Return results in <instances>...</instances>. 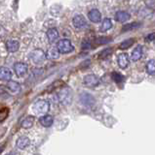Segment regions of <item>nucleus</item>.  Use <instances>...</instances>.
<instances>
[{"mask_svg": "<svg viewBox=\"0 0 155 155\" xmlns=\"http://www.w3.org/2000/svg\"><path fill=\"white\" fill-rule=\"evenodd\" d=\"M58 100L64 106H69L72 102V92L69 87H64L60 89L57 93Z\"/></svg>", "mask_w": 155, "mask_h": 155, "instance_id": "f257e3e1", "label": "nucleus"}, {"mask_svg": "<svg viewBox=\"0 0 155 155\" xmlns=\"http://www.w3.org/2000/svg\"><path fill=\"white\" fill-rule=\"evenodd\" d=\"M32 111L35 114H44L50 110V103L47 100H38L31 107Z\"/></svg>", "mask_w": 155, "mask_h": 155, "instance_id": "f03ea898", "label": "nucleus"}, {"mask_svg": "<svg viewBox=\"0 0 155 155\" xmlns=\"http://www.w3.org/2000/svg\"><path fill=\"white\" fill-rule=\"evenodd\" d=\"M57 48L60 53H69L74 50V47L72 46V44L67 39H62L60 40L57 44Z\"/></svg>", "mask_w": 155, "mask_h": 155, "instance_id": "7ed1b4c3", "label": "nucleus"}, {"mask_svg": "<svg viewBox=\"0 0 155 155\" xmlns=\"http://www.w3.org/2000/svg\"><path fill=\"white\" fill-rule=\"evenodd\" d=\"M30 58L33 63H35V64H41V63H43L45 61L46 54L42 50L37 48V50H34L30 53Z\"/></svg>", "mask_w": 155, "mask_h": 155, "instance_id": "20e7f679", "label": "nucleus"}, {"mask_svg": "<svg viewBox=\"0 0 155 155\" xmlns=\"http://www.w3.org/2000/svg\"><path fill=\"white\" fill-rule=\"evenodd\" d=\"M83 81H84V84L88 87H96L100 84V79L96 75H93V74L85 76Z\"/></svg>", "mask_w": 155, "mask_h": 155, "instance_id": "39448f33", "label": "nucleus"}, {"mask_svg": "<svg viewBox=\"0 0 155 155\" xmlns=\"http://www.w3.org/2000/svg\"><path fill=\"white\" fill-rule=\"evenodd\" d=\"M72 24H73V26L75 28L82 29V28L86 27L87 21L82 15H76V16L73 17V18H72Z\"/></svg>", "mask_w": 155, "mask_h": 155, "instance_id": "423d86ee", "label": "nucleus"}, {"mask_svg": "<svg viewBox=\"0 0 155 155\" xmlns=\"http://www.w3.org/2000/svg\"><path fill=\"white\" fill-rule=\"evenodd\" d=\"M14 70L18 77H23L26 75V73L28 71V67L26 63L23 62H18L14 65Z\"/></svg>", "mask_w": 155, "mask_h": 155, "instance_id": "0eeeda50", "label": "nucleus"}, {"mask_svg": "<svg viewBox=\"0 0 155 155\" xmlns=\"http://www.w3.org/2000/svg\"><path fill=\"white\" fill-rule=\"evenodd\" d=\"M80 102L85 106L91 107L95 104V98L89 93H82L80 95Z\"/></svg>", "mask_w": 155, "mask_h": 155, "instance_id": "6e6552de", "label": "nucleus"}, {"mask_svg": "<svg viewBox=\"0 0 155 155\" xmlns=\"http://www.w3.org/2000/svg\"><path fill=\"white\" fill-rule=\"evenodd\" d=\"M46 36H47V39L49 43H55L58 38H59V31L57 30V28L55 27H52V28H49L46 32Z\"/></svg>", "mask_w": 155, "mask_h": 155, "instance_id": "1a4fd4ad", "label": "nucleus"}, {"mask_svg": "<svg viewBox=\"0 0 155 155\" xmlns=\"http://www.w3.org/2000/svg\"><path fill=\"white\" fill-rule=\"evenodd\" d=\"M88 18L92 22L98 23L101 21V14L99 10L97 9H92L88 13Z\"/></svg>", "mask_w": 155, "mask_h": 155, "instance_id": "9d476101", "label": "nucleus"}, {"mask_svg": "<svg viewBox=\"0 0 155 155\" xmlns=\"http://www.w3.org/2000/svg\"><path fill=\"white\" fill-rule=\"evenodd\" d=\"M117 62L120 68L125 69L129 65V55L127 53H120L117 57Z\"/></svg>", "mask_w": 155, "mask_h": 155, "instance_id": "9b49d317", "label": "nucleus"}, {"mask_svg": "<svg viewBox=\"0 0 155 155\" xmlns=\"http://www.w3.org/2000/svg\"><path fill=\"white\" fill-rule=\"evenodd\" d=\"M6 87L9 91H11L12 93L16 94V93H20L21 90H22V87L20 85V84H18L17 81H10L6 84Z\"/></svg>", "mask_w": 155, "mask_h": 155, "instance_id": "f8f14e48", "label": "nucleus"}, {"mask_svg": "<svg viewBox=\"0 0 155 155\" xmlns=\"http://www.w3.org/2000/svg\"><path fill=\"white\" fill-rule=\"evenodd\" d=\"M12 78V72L7 67H0V80L1 81H9Z\"/></svg>", "mask_w": 155, "mask_h": 155, "instance_id": "ddd939ff", "label": "nucleus"}, {"mask_svg": "<svg viewBox=\"0 0 155 155\" xmlns=\"http://www.w3.org/2000/svg\"><path fill=\"white\" fill-rule=\"evenodd\" d=\"M30 139H28L27 137H26V136H22V137H20L18 139L16 145L19 149H25L28 147V145H30Z\"/></svg>", "mask_w": 155, "mask_h": 155, "instance_id": "4468645a", "label": "nucleus"}, {"mask_svg": "<svg viewBox=\"0 0 155 155\" xmlns=\"http://www.w3.org/2000/svg\"><path fill=\"white\" fill-rule=\"evenodd\" d=\"M143 47L139 45L138 47H136L134 48V51H132V54H131V59L133 61H138L139 60L140 58L143 56Z\"/></svg>", "mask_w": 155, "mask_h": 155, "instance_id": "2eb2a0df", "label": "nucleus"}, {"mask_svg": "<svg viewBox=\"0 0 155 155\" xmlns=\"http://www.w3.org/2000/svg\"><path fill=\"white\" fill-rule=\"evenodd\" d=\"M6 48L9 52H16L20 48V43L17 40H8L6 42Z\"/></svg>", "mask_w": 155, "mask_h": 155, "instance_id": "dca6fc26", "label": "nucleus"}, {"mask_svg": "<svg viewBox=\"0 0 155 155\" xmlns=\"http://www.w3.org/2000/svg\"><path fill=\"white\" fill-rule=\"evenodd\" d=\"M131 18L130 14L126 11H118L115 14V19L119 22H125L129 21Z\"/></svg>", "mask_w": 155, "mask_h": 155, "instance_id": "f3484780", "label": "nucleus"}, {"mask_svg": "<svg viewBox=\"0 0 155 155\" xmlns=\"http://www.w3.org/2000/svg\"><path fill=\"white\" fill-rule=\"evenodd\" d=\"M39 122L42 126H44V127H50V126H52L53 122H54V118H53V116L50 114H45V115H42L39 118Z\"/></svg>", "mask_w": 155, "mask_h": 155, "instance_id": "a211bd4d", "label": "nucleus"}, {"mask_svg": "<svg viewBox=\"0 0 155 155\" xmlns=\"http://www.w3.org/2000/svg\"><path fill=\"white\" fill-rule=\"evenodd\" d=\"M33 123H34V116L33 115H28L26 117H25L23 119V121L21 122V126L25 129H28L31 128L33 126Z\"/></svg>", "mask_w": 155, "mask_h": 155, "instance_id": "6ab92c4d", "label": "nucleus"}, {"mask_svg": "<svg viewBox=\"0 0 155 155\" xmlns=\"http://www.w3.org/2000/svg\"><path fill=\"white\" fill-rule=\"evenodd\" d=\"M142 26V23L140 22H137V21H134V22H130L125 24V25L122 27V31L126 32V31H132V30H136V29L139 28Z\"/></svg>", "mask_w": 155, "mask_h": 155, "instance_id": "aec40b11", "label": "nucleus"}, {"mask_svg": "<svg viewBox=\"0 0 155 155\" xmlns=\"http://www.w3.org/2000/svg\"><path fill=\"white\" fill-rule=\"evenodd\" d=\"M139 14L140 16L143 18H149L153 16L154 14V10L152 8H149V7H143L142 10L139 11Z\"/></svg>", "mask_w": 155, "mask_h": 155, "instance_id": "412c9836", "label": "nucleus"}, {"mask_svg": "<svg viewBox=\"0 0 155 155\" xmlns=\"http://www.w3.org/2000/svg\"><path fill=\"white\" fill-rule=\"evenodd\" d=\"M112 25H113V23H112V21H111L110 18H104L103 21V22H101L100 31H103V32L107 31L110 28H112Z\"/></svg>", "mask_w": 155, "mask_h": 155, "instance_id": "4be33fe9", "label": "nucleus"}, {"mask_svg": "<svg viewBox=\"0 0 155 155\" xmlns=\"http://www.w3.org/2000/svg\"><path fill=\"white\" fill-rule=\"evenodd\" d=\"M59 56H60V52L58 51L57 48H50V50L47 51V54H46V57L50 58V59H57V58H59Z\"/></svg>", "mask_w": 155, "mask_h": 155, "instance_id": "5701e85b", "label": "nucleus"}, {"mask_svg": "<svg viewBox=\"0 0 155 155\" xmlns=\"http://www.w3.org/2000/svg\"><path fill=\"white\" fill-rule=\"evenodd\" d=\"M146 72L149 75L155 76V59H151L146 64Z\"/></svg>", "mask_w": 155, "mask_h": 155, "instance_id": "b1692460", "label": "nucleus"}, {"mask_svg": "<svg viewBox=\"0 0 155 155\" xmlns=\"http://www.w3.org/2000/svg\"><path fill=\"white\" fill-rule=\"evenodd\" d=\"M134 43H135L134 39H128V40H125V41H123L122 43L120 44L119 48H120V50H126V48H128L131 46H133Z\"/></svg>", "mask_w": 155, "mask_h": 155, "instance_id": "393cba45", "label": "nucleus"}, {"mask_svg": "<svg viewBox=\"0 0 155 155\" xmlns=\"http://www.w3.org/2000/svg\"><path fill=\"white\" fill-rule=\"evenodd\" d=\"M111 53H112V48H106L105 50L101 51L100 52L99 58H100V59H104V58L109 56V55L111 54Z\"/></svg>", "mask_w": 155, "mask_h": 155, "instance_id": "a878e982", "label": "nucleus"}, {"mask_svg": "<svg viewBox=\"0 0 155 155\" xmlns=\"http://www.w3.org/2000/svg\"><path fill=\"white\" fill-rule=\"evenodd\" d=\"M8 114H9V109L8 108L4 107V108L0 109V122H2V121H4L6 119Z\"/></svg>", "mask_w": 155, "mask_h": 155, "instance_id": "bb28decb", "label": "nucleus"}, {"mask_svg": "<svg viewBox=\"0 0 155 155\" xmlns=\"http://www.w3.org/2000/svg\"><path fill=\"white\" fill-rule=\"evenodd\" d=\"M95 42L99 45H103V44H107L111 42V39L109 37H99L98 39H96Z\"/></svg>", "mask_w": 155, "mask_h": 155, "instance_id": "cd10ccee", "label": "nucleus"}, {"mask_svg": "<svg viewBox=\"0 0 155 155\" xmlns=\"http://www.w3.org/2000/svg\"><path fill=\"white\" fill-rule=\"evenodd\" d=\"M112 79L116 82H120V81H122L124 80V77L122 75H120L119 73H113V74H112Z\"/></svg>", "mask_w": 155, "mask_h": 155, "instance_id": "c85d7f7f", "label": "nucleus"}, {"mask_svg": "<svg viewBox=\"0 0 155 155\" xmlns=\"http://www.w3.org/2000/svg\"><path fill=\"white\" fill-rule=\"evenodd\" d=\"M145 41L146 42H152L155 41V32L153 33H149L148 35L145 37Z\"/></svg>", "mask_w": 155, "mask_h": 155, "instance_id": "c756f323", "label": "nucleus"}, {"mask_svg": "<svg viewBox=\"0 0 155 155\" xmlns=\"http://www.w3.org/2000/svg\"><path fill=\"white\" fill-rule=\"evenodd\" d=\"M82 48H91V42L88 40H85L84 42H82Z\"/></svg>", "mask_w": 155, "mask_h": 155, "instance_id": "7c9ffc66", "label": "nucleus"}, {"mask_svg": "<svg viewBox=\"0 0 155 155\" xmlns=\"http://www.w3.org/2000/svg\"><path fill=\"white\" fill-rule=\"evenodd\" d=\"M7 87L6 86H0V94L2 93H5V92H7Z\"/></svg>", "mask_w": 155, "mask_h": 155, "instance_id": "2f4dec72", "label": "nucleus"}, {"mask_svg": "<svg viewBox=\"0 0 155 155\" xmlns=\"http://www.w3.org/2000/svg\"><path fill=\"white\" fill-rule=\"evenodd\" d=\"M5 145H6V143H0V155H1L2 151L5 148Z\"/></svg>", "mask_w": 155, "mask_h": 155, "instance_id": "473e14b6", "label": "nucleus"}, {"mask_svg": "<svg viewBox=\"0 0 155 155\" xmlns=\"http://www.w3.org/2000/svg\"><path fill=\"white\" fill-rule=\"evenodd\" d=\"M6 155H13V154H6Z\"/></svg>", "mask_w": 155, "mask_h": 155, "instance_id": "72a5a7b5", "label": "nucleus"}]
</instances>
